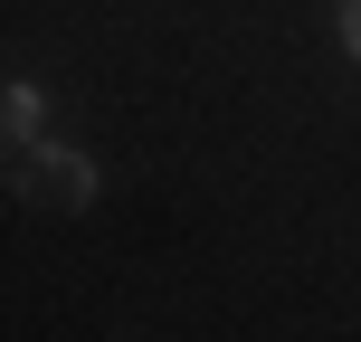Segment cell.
I'll return each instance as SVG.
<instances>
[{"label": "cell", "mask_w": 361, "mask_h": 342, "mask_svg": "<svg viewBox=\"0 0 361 342\" xmlns=\"http://www.w3.org/2000/svg\"><path fill=\"white\" fill-rule=\"evenodd\" d=\"M10 133H19V143H38V86H10Z\"/></svg>", "instance_id": "2"}, {"label": "cell", "mask_w": 361, "mask_h": 342, "mask_svg": "<svg viewBox=\"0 0 361 342\" xmlns=\"http://www.w3.org/2000/svg\"><path fill=\"white\" fill-rule=\"evenodd\" d=\"M19 200L29 209H86L95 200V162L67 143H19Z\"/></svg>", "instance_id": "1"}, {"label": "cell", "mask_w": 361, "mask_h": 342, "mask_svg": "<svg viewBox=\"0 0 361 342\" xmlns=\"http://www.w3.org/2000/svg\"><path fill=\"white\" fill-rule=\"evenodd\" d=\"M343 48L361 57V0H343Z\"/></svg>", "instance_id": "3"}]
</instances>
